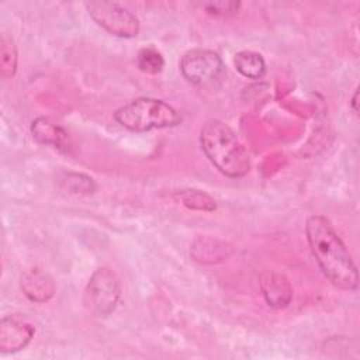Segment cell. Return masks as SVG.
<instances>
[{
	"label": "cell",
	"instance_id": "cell-1",
	"mask_svg": "<svg viewBox=\"0 0 360 360\" xmlns=\"http://www.w3.org/2000/svg\"><path fill=\"white\" fill-rule=\"evenodd\" d=\"M305 233L323 276L335 287L354 291L359 284L357 267L329 219L319 214L309 215L305 222Z\"/></svg>",
	"mask_w": 360,
	"mask_h": 360
},
{
	"label": "cell",
	"instance_id": "cell-2",
	"mask_svg": "<svg viewBox=\"0 0 360 360\" xmlns=\"http://www.w3.org/2000/svg\"><path fill=\"white\" fill-rule=\"evenodd\" d=\"M200 145L204 155L218 172L231 179H240L250 170V159L245 146L229 125L211 118L200 129Z\"/></svg>",
	"mask_w": 360,
	"mask_h": 360
},
{
	"label": "cell",
	"instance_id": "cell-3",
	"mask_svg": "<svg viewBox=\"0 0 360 360\" xmlns=\"http://www.w3.org/2000/svg\"><path fill=\"white\" fill-rule=\"evenodd\" d=\"M114 120L125 129L145 132L172 128L181 122L180 114L169 103L150 97H139L114 112Z\"/></svg>",
	"mask_w": 360,
	"mask_h": 360
},
{
	"label": "cell",
	"instance_id": "cell-4",
	"mask_svg": "<svg viewBox=\"0 0 360 360\" xmlns=\"http://www.w3.org/2000/svg\"><path fill=\"white\" fill-rule=\"evenodd\" d=\"M84 6L91 20L108 34L118 38H135L139 34V18L125 6L115 1H87Z\"/></svg>",
	"mask_w": 360,
	"mask_h": 360
},
{
	"label": "cell",
	"instance_id": "cell-5",
	"mask_svg": "<svg viewBox=\"0 0 360 360\" xmlns=\"http://www.w3.org/2000/svg\"><path fill=\"white\" fill-rule=\"evenodd\" d=\"M121 291V283L117 274L108 267H100L89 278L86 300L93 312L108 315L117 308Z\"/></svg>",
	"mask_w": 360,
	"mask_h": 360
},
{
	"label": "cell",
	"instance_id": "cell-6",
	"mask_svg": "<svg viewBox=\"0 0 360 360\" xmlns=\"http://www.w3.org/2000/svg\"><path fill=\"white\" fill-rule=\"evenodd\" d=\"M224 70V62L215 51L211 49H191L180 59V72L183 77L191 84H207L218 79Z\"/></svg>",
	"mask_w": 360,
	"mask_h": 360
},
{
	"label": "cell",
	"instance_id": "cell-7",
	"mask_svg": "<svg viewBox=\"0 0 360 360\" xmlns=\"http://www.w3.org/2000/svg\"><path fill=\"white\" fill-rule=\"evenodd\" d=\"M35 328L18 315H6L0 321V352L15 353L28 346Z\"/></svg>",
	"mask_w": 360,
	"mask_h": 360
},
{
	"label": "cell",
	"instance_id": "cell-8",
	"mask_svg": "<svg viewBox=\"0 0 360 360\" xmlns=\"http://www.w3.org/2000/svg\"><path fill=\"white\" fill-rule=\"evenodd\" d=\"M20 287L22 294L30 301L38 302V304L49 301L56 291V285L52 277L39 269L27 270L21 276Z\"/></svg>",
	"mask_w": 360,
	"mask_h": 360
},
{
	"label": "cell",
	"instance_id": "cell-9",
	"mask_svg": "<svg viewBox=\"0 0 360 360\" xmlns=\"http://www.w3.org/2000/svg\"><path fill=\"white\" fill-rule=\"evenodd\" d=\"M263 297L269 307L285 308L292 298V287L287 277L277 271H267L260 281Z\"/></svg>",
	"mask_w": 360,
	"mask_h": 360
},
{
	"label": "cell",
	"instance_id": "cell-10",
	"mask_svg": "<svg viewBox=\"0 0 360 360\" xmlns=\"http://www.w3.org/2000/svg\"><path fill=\"white\" fill-rule=\"evenodd\" d=\"M232 253V246L228 243L210 238L200 236L197 238L190 249L191 257L201 264H215L226 260V257Z\"/></svg>",
	"mask_w": 360,
	"mask_h": 360
},
{
	"label": "cell",
	"instance_id": "cell-11",
	"mask_svg": "<svg viewBox=\"0 0 360 360\" xmlns=\"http://www.w3.org/2000/svg\"><path fill=\"white\" fill-rule=\"evenodd\" d=\"M31 135L38 143L63 148L68 134L51 120L45 117H38L31 122Z\"/></svg>",
	"mask_w": 360,
	"mask_h": 360
},
{
	"label": "cell",
	"instance_id": "cell-12",
	"mask_svg": "<svg viewBox=\"0 0 360 360\" xmlns=\"http://www.w3.org/2000/svg\"><path fill=\"white\" fill-rule=\"evenodd\" d=\"M235 69L246 79L257 80L266 73L264 58L255 51H239L233 58Z\"/></svg>",
	"mask_w": 360,
	"mask_h": 360
},
{
	"label": "cell",
	"instance_id": "cell-13",
	"mask_svg": "<svg viewBox=\"0 0 360 360\" xmlns=\"http://www.w3.org/2000/svg\"><path fill=\"white\" fill-rule=\"evenodd\" d=\"M174 200L187 207L188 210L195 211H214L217 210V201L207 194L205 191L195 190V188H186L179 190L174 193Z\"/></svg>",
	"mask_w": 360,
	"mask_h": 360
},
{
	"label": "cell",
	"instance_id": "cell-14",
	"mask_svg": "<svg viewBox=\"0 0 360 360\" xmlns=\"http://www.w3.org/2000/svg\"><path fill=\"white\" fill-rule=\"evenodd\" d=\"M18 53L13 38L7 34L0 37V75L4 79L13 77L17 72Z\"/></svg>",
	"mask_w": 360,
	"mask_h": 360
},
{
	"label": "cell",
	"instance_id": "cell-15",
	"mask_svg": "<svg viewBox=\"0 0 360 360\" xmlns=\"http://www.w3.org/2000/svg\"><path fill=\"white\" fill-rule=\"evenodd\" d=\"M136 66L141 72L148 75H158L165 66L163 55L153 46L142 48L136 56Z\"/></svg>",
	"mask_w": 360,
	"mask_h": 360
},
{
	"label": "cell",
	"instance_id": "cell-16",
	"mask_svg": "<svg viewBox=\"0 0 360 360\" xmlns=\"http://www.w3.org/2000/svg\"><path fill=\"white\" fill-rule=\"evenodd\" d=\"M239 6L240 3L236 1H207L202 4L207 13L214 15H233L238 13Z\"/></svg>",
	"mask_w": 360,
	"mask_h": 360
},
{
	"label": "cell",
	"instance_id": "cell-17",
	"mask_svg": "<svg viewBox=\"0 0 360 360\" xmlns=\"http://www.w3.org/2000/svg\"><path fill=\"white\" fill-rule=\"evenodd\" d=\"M79 174H69V183L72 184V193H91L93 190V180L84 174H82L80 181Z\"/></svg>",
	"mask_w": 360,
	"mask_h": 360
},
{
	"label": "cell",
	"instance_id": "cell-18",
	"mask_svg": "<svg viewBox=\"0 0 360 360\" xmlns=\"http://www.w3.org/2000/svg\"><path fill=\"white\" fill-rule=\"evenodd\" d=\"M357 96H359V91L356 90L353 94V98H352V110L354 114H357Z\"/></svg>",
	"mask_w": 360,
	"mask_h": 360
}]
</instances>
